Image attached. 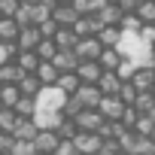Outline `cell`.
Masks as SVG:
<instances>
[{
    "instance_id": "obj_15",
    "label": "cell",
    "mask_w": 155,
    "mask_h": 155,
    "mask_svg": "<svg viewBox=\"0 0 155 155\" xmlns=\"http://www.w3.org/2000/svg\"><path fill=\"white\" fill-rule=\"evenodd\" d=\"M12 61L21 67V73H37V67H40V55L34 49H18Z\"/></svg>"
},
{
    "instance_id": "obj_38",
    "label": "cell",
    "mask_w": 155,
    "mask_h": 155,
    "mask_svg": "<svg viewBox=\"0 0 155 155\" xmlns=\"http://www.w3.org/2000/svg\"><path fill=\"white\" fill-rule=\"evenodd\" d=\"M134 70H137V64H134L131 58H122V64L116 67V73L122 76V79H131V76H134Z\"/></svg>"
},
{
    "instance_id": "obj_31",
    "label": "cell",
    "mask_w": 155,
    "mask_h": 155,
    "mask_svg": "<svg viewBox=\"0 0 155 155\" xmlns=\"http://www.w3.org/2000/svg\"><path fill=\"white\" fill-rule=\"evenodd\" d=\"M21 116L15 113V110H9V107H0V131L3 134H12V128H15V122H18Z\"/></svg>"
},
{
    "instance_id": "obj_7",
    "label": "cell",
    "mask_w": 155,
    "mask_h": 155,
    "mask_svg": "<svg viewBox=\"0 0 155 155\" xmlns=\"http://www.w3.org/2000/svg\"><path fill=\"white\" fill-rule=\"evenodd\" d=\"M73 97L82 104V110H97V104H101V97H104V94H101V88H97V85H85V82H82L79 88L73 91Z\"/></svg>"
},
{
    "instance_id": "obj_44",
    "label": "cell",
    "mask_w": 155,
    "mask_h": 155,
    "mask_svg": "<svg viewBox=\"0 0 155 155\" xmlns=\"http://www.w3.org/2000/svg\"><path fill=\"white\" fill-rule=\"evenodd\" d=\"M9 149H12V134L0 131V155H9Z\"/></svg>"
},
{
    "instance_id": "obj_47",
    "label": "cell",
    "mask_w": 155,
    "mask_h": 155,
    "mask_svg": "<svg viewBox=\"0 0 155 155\" xmlns=\"http://www.w3.org/2000/svg\"><path fill=\"white\" fill-rule=\"evenodd\" d=\"M149 116H152V119H155V107H152V110H149Z\"/></svg>"
},
{
    "instance_id": "obj_10",
    "label": "cell",
    "mask_w": 155,
    "mask_h": 155,
    "mask_svg": "<svg viewBox=\"0 0 155 155\" xmlns=\"http://www.w3.org/2000/svg\"><path fill=\"white\" fill-rule=\"evenodd\" d=\"M34 125L40 128V131H58V125L64 122V116L61 113H52V110H34Z\"/></svg>"
},
{
    "instance_id": "obj_17",
    "label": "cell",
    "mask_w": 155,
    "mask_h": 155,
    "mask_svg": "<svg viewBox=\"0 0 155 155\" xmlns=\"http://www.w3.org/2000/svg\"><path fill=\"white\" fill-rule=\"evenodd\" d=\"M21 67L15 64V61H3L0 64V85H18V79H21Z\"/></svg>"
},
{
    "instance_id": "obj_14",
    "label": "cell",
    "mask_w": 155,
    "mask_h": 155,
    "mask_svg": "<svg viewBox=\"0 0 155 155\" xmlns=\"http://www.w3.org/2000/svg\"><path fill=\"white\" fill-rule=\"evenodd\" d=\"M122 82H125V79H122L116 70H104L101 79H97V88H101V94H119Z\"/></svg>"
},
{
    "instance_id": "obj_23",
    "label": "cell",
    "mask_w": 155,
    "mask_h": 155,
    "mask_svg": "<svg viewBox=\"0 0 155 155\" xmlns=\"http://www.w3.org/2000/svg\"><path fill=\"white\" fill-rule=\"evenodd\" d=\"M40 88H43V85H40V79H37V73H25L21 79H18V91H21L25 97H34Z\"/></svg>"
},
{
    "instance_id": "obj_2",
    "label": "cell",
    "mask_w": 155,
    "mask_h": 155,
    "mask_svg": "<svg viewBox=\"0 0 155 155\" xmlns=\"http://www.w3.org/2000/svg\"><path fill=\"white\" fill-rule=\"evenodd\" d=\"M70 94H64L58 85H43L37 94H34V107L37 110H52V113H61L64 104H67Z\"/></svg>"
},
{
    "instance_id": "obj_41",
    "label": "cell",
    "mask_w": 155,
    "mask_h": 155,
    "mask_svg": "<svg viewBox=\"0 0 155 155\" xmlns=\"http://www.w3.org/2000/svg\"><path fill=\"white\" fill-rule=\"evenodd\" d=\"M137 116H140V113H137V107H131V104H128V107H125V113H122V119H119V122H122V125H125V128H134V122H137Z\"/></svg>"
},
{
    "instance_id": "obj_8",
    "label": "cell",
    "mask_w": 155,
    "mask_h": 155,
    "mask_svg": "<svg viewBox=\"0 0 155 155\" xmlns=\"http://www.w3.org/2000/svg\"><path fill=\"white\" fill-rule=\"evenodd\" d=\"M52 18L58 21V28H70L76 18H79V12H76V6L70 3V0H64V3H55L52 6Z\"/></svg>"
},
{
    "instance_id": "obj_13",
    "label": "cell",
    "mask_w": 155,
    "mask_h": 155,
    "mask_svg": "<svg viewBox=\"0 0 155 155\" xmlns=\"http://www.w3.org/2000/svg\"><path fill=\"white\" fill-rule=\"evenodd\" d=\"M52 64L58 67V73H73L76 67H79V55H76L73 49H58V55L52 58Z\"/></svg>"
},
{
    "instance_id": "obj_35",
    "label": "cell",
    "mask_w": 155,
    "mask_h": 155,
    "mask_svg": "<svg viewBox=\"0 0 155 155\" xmlns=\"http://www.w3.org/2000/svg\"><path fill=\"white\" fill-rule=\"evenodd\" d=\"M76 134H79V128H76L73 119H64V122L58 125V137H61V140H73Z\"/></svg>"
},
{
    "instance_id": "obj_45",
    "label": "cell",
    "mask_w": 155,
    "mask_h": 155,
    "mask_svg": "<svg viewBox=\"0 0 155 155\" xmlns=\"http://www.w3.org/2000/svg\"><path fill=\"white\" fill-rule=\"evenodd\" d=\"M116 3H119L122 12H134V9L140 6V0H116Z\"/></svg>"
},
{
    "instance_id": "obj_21",
    "label": "cell",
    "mask_w": 155,
    "mask_h": 155,
    "mask_svg": "<svg viewBox=\"0 0 155 155\" xmlns=\"http://www.w3.org/2000/svg\"><path fill=\"white\" fill-rule=\"evenodd\" d=\"M37 79H40V85H55V82H58V67H55L52 61H40Z\"/></svg>"
},
{
    "instance_id": "obj_20",
    "label": "cell",
    "mask_w": 155,
    "mask_h": 155,
    "mask_svg": "<svg viewBox=\"0 0 155 155\" xmlns=\"http://www.w3.org/2000/svg\"><path fill=\"white\" fill-rule=\"evenodd\" d=\"M18 31H21V25L15 18H3V15H0V43H15Z\"/></svg>"
},
{
    "instance_id": "obj_25",
    "label": "cell",
    "mask_w": 155,
    "mask_h": 155,
    "mask_svg": "<svg viewBox=\"0 0 155 155\" xmlns=\"http://www.w3.org/2000/svg\"><path fill=\"white\" fill-rule=\"evenodd\" d=\"M97 64L104 67V70H116L119 64H122V52L113 46V49H104L101 52V58H97Z\"/></svg>"
},
{
    "instance_id": "obj_48",
    "label": "cell",
    "mask_w": 155,
    "mask_h": 155,
    "mask_svg": "<svg viewBox=\"0 0 155 155\" xmlns=\"http://www.w3.org/2000/svg\"><path fill=\"white\" fill-rule=\"evenodd\" d=\"M149 140H152V143H155V131H152V134H149Z\"/></svg>"
},
{
    "instance_id": "obj_50",
    "label": "cell",
    "mask_w": 155,
    "mask_h": 155,
    "mask_svg": "<svg viewBox=\"0 0 155 155\" xmlns=\"http://www.w3.org/2000/svg\"><path fill=\"white\" fill-rule=\"evenodd\" d=\"M110 3H116V0H110Z\"/></svg>"
},
{
    "instance_id": "obj_28",
    "label": "cell",
    "mask_w": 155,
    "mask_h": 155,
    "mask_svg": "<svg viewBox=\"0 0 155 155\" xmlns=\"http://www.w3.org/2000/svg\"><path fill=\"white\" fill-rule=\"evenodd\" d=\"M55 85H58L64 94H73L82 82H79V76H76V73H58V82H55Z\"/></svg>"
},
{
    "instance_id": "obj_19",
    "label": "cell",
    "mask_w": 155,
    "mask_h": 155,
    "mask_svg": "<svg viewBox=\"0 0 155 155\" xmlns=\"http://www.w3.org/2000/svg\"><path fill=\"white\" fill-rule=\"evenodd\" d=\"M37 131H40V128L34 125V119H18L15 128H12V140H34Z\"/></svg>"
},
{
    "instance_id": "obj_9",
    "label": "cell",
    "mask_w": 155,
    "mask_h": 155,
    "mask_svg": "<svg viewBox=\"0 0 155 155\" xmlns=\"http://www.w3.org/2000/svg\"><path fill=\"white\" fill-rule=\"evenodd\" d=\"M73 73L79 76V82H85V85H97L101 73H104V67H101L97 61H79V67H76Z\"/></svg>"
},
{
    "instance_id": "obj_4",
    "label": "cell",
    "mask_w": 155,
    "mask_h": 155,
    "mask_svg": "<svg viewBox=\"0 0 155 155\" xmlns=\"http://www.w3.org/2000/svg\"><path fill=\"white\" fill-rule=\"evenodd\" d=\"M73 143H76V149H79V155H97L101 146H104V137L97 131H79L73 137Z\"/></svg>"
},
{
    "instance_id": "obj_18",
    "label": "cell",
    "mask_w": 155,
    "mask_h": 155,
    "mask_svg": "<svg viewBox=\"0 0 155 155\" xmlns=\"http://www.w3.org/2000/svg\"><path fill=\"white\" fill-rule=\"evenodd\" d=\"M97 40H101L104 49H113V46H119V40H122V28H119V25H104V28L97 31Z\"/></svg>"
},
{
    "instance_id": "obj_16",
    "label": "cell",
    "mask_w": 155,
    "mask_h": 155,
    "mask_svg": "<svg viewBox=\"0 0 155 155\" xmlns=\"http://www.w3.org/2000/svg\"><path fill=\"white\" fill-rule=\"evenodd\" d=\"M40 40H43V37H40V28H37V25H25V28L18 31L15 46H18V49H37Z\"/></svg>"
},
{
    "instance_id": "obj_29",
    "label": "cell",
    "mask_w": 155,
    "mask_h": 155,
    "mask_svg": "<svg viewBox=\"0 0 155 155\" xmlns=\"http://www.w3.org/2000/svg\"><path fill=\"white\" fill-rule=\"evenodd\" d=\"M37 55H40V61H52L55 55H58V46H55V40L52 37H43L40 43H37V49H34Z\"/></svg>"
},
{
    "instance_id": "obj_43",
    "label": "cell",
    "mask_w": 155,
    "mask_h": 155,
    "mask_svg": "<svg viewBox=\"0 0 155 155\" xmlns=\"http://www.w3.org/2000/svg\"><path fill=\"white\" fill-rule=\"evenodd\" d=\"M37 28H40V37H55V31H58V21H55V18H46V21H40Z\"/></svg>"
},
{
    "instance_id": "obj_49",
    "label": "cell",
    "mask_w": 155,
    "mask_h": 155,
    "mask_svg": "<svg viewBox=\"0 0 155 155\" xmlns=\"http://www.w3.org/2000/svg\"><path fill=\"white\" fill-rule=\"evenodd\" d=\"M152 70H155V61H152Z\"/></svg>"
},
{
    "instance_id": "obj_34",
    "label": "cell",
    "mask_w": 155,
    "mask_h": 155,
    "mask_svg": "<svg viewBox=\"0 0 155 155\" xmlns=\"http://www.w3.org/2000/svg\"><path fill=\"white\" fill-rule=\"evenodd\" d=\"M9 155H37V146H34V140H12Z\"/></svg>"
},
{
    "instance_id": "obj_12",
    "label": "cell",
    "mask_w": 155,
    "mask_h": 155,
    "mask_svg": "<svg viewBox=\"0 0 155 155\" xmlns=\"http://www.w3.org/2000/svg\"><path fill=\"white\" fill-rule=\"evenodd\" d=\"M128 82H131L137 91H152V88H155V70H152V64H149V67H137Z\"/></svg>"
},
{
    "instance_id": "obj_5",
    "label": "cell",
    "mask_w": 155,
    "mask_h": 155,
    "mask_svg": "<svg viewBox=\"0 0 155 155\" xmlns=\"http://www.w3.org/2000/svg\"><path fill=\"white\" fill-rule=\"evenodd\" d=\"M73 52L79 55V61H97L101 52H104V46H101L97 37H79L76 46H73Z\"/></svg>"
},
{
    "instance_id": "obj_27",
    "label": "cell",
    "mask_w": 155,
    "mask_h": 155,
    "mask_svg": "<svg viewBox=\"0 0 155 155\" xmlns=\"http://www.w3.org/2000/svg\"><path fill=\"white\" fill-rule=\"evenodd\" d=\"M134 15L143 25H155V0H140V6L134 9Z\"/></svg>"
},
{
    "instance_id": "obj_36",
    "label": "cell",
    "mask_w": 155,
    "mask_h": 155,
    "mask_svg": "<svg viewBox=\"0 0 155 155\" xmlns=\"http://www.w3.org/2000/svg\"><path fill=\"white\" fill-rule=\"evenodd\" d=\"M12 110H15V113H18V116H21V119H31V116H34V110H37V107H34V97H25V94H21V101H18V104H15V107H12Z\"/></svg>"
},
{
    "instance_id": "obj_51",
    "label": "cell",
    "mask_w": 155,
    "mask_h": 155,
    "mask_svg": "<svg viewBox=\"0 0 155 155\" xmlns=\"http://www.w3.org/2000/svg\"><path fill=\"white\" fill-rule=\"evenodd\" d=\"M152 52H155V46H152Z\"/></svg>"
},
{
    "instance_id": "obj_11",
    "label": "cell",
    "mask_w": 155,
    "mask_h": 155,
    "mask_svg": "<svg viewBox=\"0 0 155 155\" xmlns=\"http://www.w3.org/2000/svg\"><path fill=\"white\" fill-rule=\"evenodd\" d=\"M58 143H61L58 131H37V137H34V146H37V155H52V152L58 149Z\"/></svg>"
},
{
    "instance_id": "obj_52",
    "label": "cell",
    "mask_w": 155,
    "mask_h": 155,
    "mask_svg": "<svg viewBox=\"0 0 155 155\" xmlns=\"http://www.w3.org/2000/svg\"><path fill=\"white\" fill-rule=\"evenodd\" d=\"M152 94H155V88H152Z\"/></svg>"
},
{
    "instance_id": "obj_33",
    "label": "cell",
    "mask_w": 155,
    "mask_h": 155,
    "mask_svg": "<svg viewBox=\"0 0 155 155\" xmlns=\"http://www.w3.org/2000/svg\"><path fill=\"white\" fill-rule=\"evenodd\" d=\"M131 107H137V113H149V110L155 107V94H152V91H137V101H134Z\"/></svg>"
},
{
    "instance_id": "obj_6",
    "label": "cell",
    "mask_w": 155,
    "mask_h": 155,
    "mask_svg": "<svg viewBox=\"0 0 155 155\" xmlns=\"http://www.w3.org/2000/svg\"><path fill=\"white\" fill-rule=\"evenodd\" d=\"M73 122H76V128H79V131H101L107 119H104L97 110H79Z\"/></svg>"
},
{
    "instance_id": "obj_3",
    "label": "cell",
    "mask_w": 155,
    "mask_h": 155,
    "mask_svg": "<svg viewBox=\"0 0 155 155\" xmlns=\"http://www.w3.org/2000/svg\"><path fill=\"white\" fill-rule=\"evenodd\" d=\"M125 107H128V104H125L119 94H104L101 104H97V113H101L107 122H119L122 113H125Z\"/></svg>"
},
{
    "instance_id": "obj_46",
    "label": "cell",
    "mask_w": 155,
    "mask_h": 155,
    "mask_svg": "<svg viewBox=\"0 0 155 155\" xmlns=\"http://www.w3.org/2000/svg\"><path fill=\"white\" fill-rule=\"evenodd\" d=\"M21 3H40V0H21Z\"/></svg>"
},
{
    "instance_id": "obj_22",
    "label": "cell",
    "mask_w": 155,
    "mask_h": 155,
    "mask_svg": "<svg viewBox=\"0 0 155 155\" xmlns=\"http://www.w3.org/2000/svg\"><path fill=\"white\" fill-rule=\"evenodd\" d=\"M122 9H119V3H107L101 12H97V21L101 25H122Z\"/></svg>"
},
{
    "instance_id": "obj_40",
    "label": "cell",
    "mask_w": 155,
    "mask_h": 155,
    "mask_svg": "<svg viewBox=\"0 0 155 155\" xmlns=\"http://www.w3.org/2000/svg\"><path fill=\"white\" fill-rule=\"evenodd\" d=\"M52 155H79V149H76V143H73V140H61V143H58V149H55Z\"/></svg>"
},
{
    "instance_id": "obj_53",
    "label": "cell",
    "mask_w": 155,
    "mask_h": 155,
    "mask_svg": "<svg viewBox=\"0 0 155 155\" xmlns=\"http://www.w3.org/2000/svg\"><path fill=\"white\" fill-rule=\"evenodd\" d=\"M152 155H155V152H152Z\"/></svg>"
},
{
    "instance_id": "obj_37",
    "label": "cell",
    "mask_w": 155,
    "mask_h": 155,
    "mask_svg": "<svg viewBox=\"0 0 155 155\" xmlns=\"http://www.w3.org/2000/svg\"><path fill=\"white\" fill-rule=\"evenodd\" d=\"M18 6H21V0H0V15L3 18H15Z\"/></svg>"
},
{
    "instance_id": "obj_30",
    "label": "cell",
    "mask_w": 155,
    "mask_h": 155,
    "mask_svg": "<svg viewBox=\"0 0 155 155\" xmlns=\"http://www.w3.org/2000/svg\"><path fill=\"white\" fill-rule=\"evenodd\" d=\"M155 152V143L149 140V137H134V143H131V149H128V155H152Z\"/></svg>"
},
{
    "instance_id": "obj_42",
    "label": "cell",
    "mask_w": 155,
    "mask_h": 155,
    "mask_svg": "<svg viewBox=\"0 0 155 155\" xmlns=\"http://www.w3.org/2000/svg\"><path fill=\"white\" fill-rule=\"evenodd\" d=\"M140 40L146 43V46H155V25H140Z\"/></svg>"
},
{
    "instance_id": "obj_39",
    "label": "cell",
    "mask_w": 155,
    "mask_h": 155,
    "mask_svg": "<svg viewBox=\"0 0 155 155\" xmlns=\"http://www.w3.org/2000/svg\"><path fill=\"white\" fill-rule=\"evenodd\" d=\"M119 97H122L125 104H134V101H137V88L125 79V82H122V88H119Z\"/></svg>"
},
{
    "instance_id": "obj_1",
    "label": "cell",
    "mask_w": 155,
    "mask_h": 155,
    "mask_svg": "<svg viewBox=\"0 0 155 155\" xmlns=\"http://www.w3.org/2000/svg\"><path fill=\"white\" fill-rule=\"evenodd\" d=\"M116 49L122 52V58H131L137 67H149V64L155 61L152 46H146V43L140 40V34H137V31H122V40H119V46H116Z\"/></svg>"
},
{
    "instance_id": "obj_24",
    "label": "cell",
    "mask_w": 155,
    "mask_h": 155,
    "mask_svg": "<svg viewBox=\"0 0 155 155\" xmlns=\"http://www.w3.org/2000/svg\"><path fill=\"white\" fill-rule=\"evenodd\" d=\"M52 40H55V46H58V49H73V46H76V40H79V37L73 34V28H58Z\"/></svg>"
},
{
    "instance_id": "obj_32",
    "label": "cell",
    "mask_w": 155,
    "mask_h": 155,
    "mask_svg": "<svg viewBox=\"0 0 155 155\" xmlns=\"http://www.w3.org/2000/svg\"><path fill=\"white\" fill-rule=\"evenodd\" d=\"M131 131H137V134H140V137H149V134H152V131H155V119H152V116H149V113H140V116H137V122H134V128H131Z\"/></svg>"
},
{
    "instance_id": "obj_26",
    "label": "cell",
    "mask_w": 155,
    "mask_h": 155,
    "mask_svg": "<svg viewBox=\"0 0 155 155\" xmlns=\"http://www.w3.org/2000/svg\"><path fill=\"white\" fill-rule=\"evenodd\" d=\"M21 101V91H18V85H0V107H15Z\"/></svg>"
}]
</instances>
